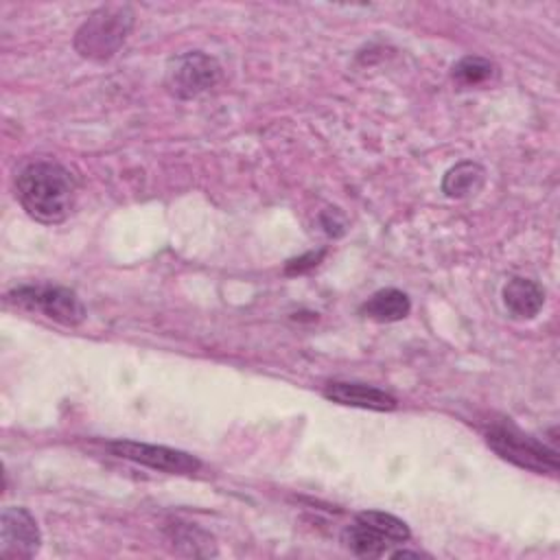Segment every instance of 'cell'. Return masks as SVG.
<instances>
[{
  "mask_svg": "<svg viewBox=\"0 0 560 560\" xmlns=\"http://www.w3.org/2000/svg\"><path fill=\"white\" fill-rule=\"evenodd\" d=\"M15 197L24 212L39 223H61L77 199L74 175L55 160H33L15 175Z\"/></svg>",
  "mask_w": 560,
  "mask_h": 560,
  "instance_id": "cell-1",
  "label": "cell"
},
{
  "mask_svg": "<svg viewBox=\"0 0 560 560\" xmlns=\"http://www.w3.org/2000/svg\"><path fill=\"white\" fill-rule=\"evenodd\" d=\"M133 24L136 13L129 4H103L81 22L72 46L83 59L107 61L122 48Z\"/></svg>",
  "mask_w": 560,
  "mask_h": 560,
  "instance_id": "cell-2",
  "label": "cell"
},
{
  "mask_svg": "<svg viewBox=\"0 0 560 560\" xmlns=\"http://www.w3.org/2000/svg\"><path fill=\"white\" fill-rule=\"evenodd\" d=\"M488 446L505 462L527 468L538 475L558 472V451L536 440L529 433H523L514 424H492L486 433Z\"/></svg>",
  "mask_w": 560,
  "mask_h": 560,
  "instance_id": "cell-3",
  "label": "cell"
},
{
  "mask_svg": "<svg viewBox=\"0 0 560 560\" xmlns=\"http://www.w3.org/2000/svg\"><path fill=\"white\" fill-rule=\"evenodd\" d=\"M221 79V66L201 50H188L168 59L164 70V88L179 101L197 98L210 92Z\"/></svg>",
  "mask_w": 560,
  "mask_h": 560,
  "instance_id": "cell-4",
  "label": "cell"
},
{
  "mask_svg": "<svg viewBox=\"0 0 560 560\" xmlns=\"http://www.w3.org/2000/svg\"><path fill=\"white\" fill-rule=\"evenodd\" d=\"M7 302L26 311H39L63 326H79L85 319V306L79 295L59 284H26L7 293Z\"/></svg>",
  "mask_w": 560,
  "mask_h": 560,
  "instance_id": "cell-5",
  "label": "cell"
},
{
  "mask_svg": "<svg viewBox=\"0 0 560 560\" xmlns=\"http://www.w3.org/2000/svg\"><path fill=\"white\" fill-rule=\"evenodd\" d=\"M112 455L120 459H129L142 466H149L160 472L168 475H192L201 468V462L192 457L186 451L160 446V444H144V442H133V440H114L107 444Z\"/></svg>",
  "mask_w": 560,
  "mask_h": 560,
  "instance_id": "cell-6",
  "label": "cell"
},
{
  "mask_svg": "<svg viewBox=\"0 0 560 560\" xmlns=\"http://www.w3.org/2000/svg\"><path fill=\"white\" fill-rule=\"evenodd\" d=\"M42 547V532L26 508L9 505L0 516V558L28 560Z\"/></svg>",
  "mask_w": 560,
  "mask_h": 560,
  "instance_id": "cell-7",
  "label": "cell"
},
{
  "mask_svg": "<svg viewBox=\"0 0 560 560\" xmlns=\"http://www.w3.org/2000/svg\"><path fill=\"white\" fill-rule=\"evenodd\" d=\"M324 398L346 405V407H361L372 411H394L398 407V400L374 385L368 383H350V381H332L324 387Z\"/></svg>",
  "mask_w": 560,
  "mask_h": 560,
  "instance_id": "cell-8",
  "label": "cell"
},
{
  "mask_svg": "<svg viewBox=\"0 0 560 560\" xmlns=\"http://www.w3.org/2000/svg\"><path fill=\"white\" fill-rule=\"evenodd\" d=\"M501 298L505 311L514 319H532L540 313L545 304V289L532 278L514 276L503 284Z\"/></svg>",
  "mask_w": 560,
  "mask_h": 560,
  "instance_id": "cell-9",
  "label": "cell"
},
{
  "mask_svg": "<svg viewBox=\"0 0 560 560\" xmlns=\"http://www.w3.org/2000/svg\"><path fill=\"white\" fill-rule=\"evenodd\" d=\"M164 536H166L168 545L173 547V551H177V553H184V556H214L217 553L214 538L208 532H203L201 527H197L195 523L173 521L164 527Z\"/></svg>",
  "mask_w": 560,
  "mask_h": 560,
  "instance_id": "cell-10",
  "label": "cell"
},
{
  "mask_svg": "<svg viewBox=\"0 0 560 560\" xmlns=\"http://www.w3.org/2000/svg\"><path fill=\"white\" fill-rule=\"evenodd\" d=\"M409 311H411V302H409L407 293H402L400 289H381V291L372 293L359 308V313L363 317L381 322V324L400 322L409 315Z\"/></svg>",
  "mask_w": 560,
  "mask_h": 560,
  "instance_id": "cell-11",
  "label": "cell"
},
{
  "mask_svg": "<svg viewBox=\"0 0 560 560\" xmlns=\"http://www.w3.org/2000/svg\"><path fill=\"white\" fill-rule=\"evenodd\" d=\"M486 184V168L472 160L457 162L442 177V192L448 199H466L477 195Z\"/></svg>",
  "mask_w": 560,
  "mask_h": 560,
  "instance_id": "cell-12",
  "label": "cell"
},
{
  "mask_svg": "<svg viewBox=\"0 0 560 560\" xmlns=\"http://www.w3.org/2000/svg\"><path fill=\"white\" fill-rule=\"evenodd\" d=\"M341 542L361 558H378L385 556L389 545H394L392 540H387L383 534H378L374 527L361 523L354 518L352 525H348L341 534Z\"/></svg>",
  "mask_w": 560,
  "mask_h": 560,
  "instance_id": "cell-13",
  "label": "cell"
},
{
  "mask_svg": "<svg viewBox=\"0 0 560 560\" xmlns=\"http://www.w3.org/2000/svg\"><path fill=\"white\" fill-rule=\"evenodd\" d=\"M494 74H497V66L490 59L477 57V55H466L453 66V79L466 88L481 85L490 81Z\"/></svg>",
  "mask_w": 560,
  "mask_h": 560,
  "instance_id": "cell-14",
  "label": "cell"
},
{
  "mask_svg": "<svg viewBox=\"0 0 560 560\" xmlns=\"http://www.w3.org/2000/svg\"><path fill=\"white\" fill-rule=\"evenodd\" d=\"M357 521L374 527L378 534H383L387 540L396 542H405L411 538V532L407 527V523L389 512H381V510H365L357 514Z\"/></svg>",
  "mask_w": 560,
  "mask_h": 560,
  "instance_id": "cell-15",
  "label": "cell"
},
{
  "mask_svg": "<svg viewBox=\"0 0 560 560\" xmlns=\"http://www.w3.org/2000/svg\"><path fill=\"white\" fill-rule=\"evenodd\" d=\"M324 249H319V252H308V254H304V256H298V258H293V260H289L287 262V273H304V271H308V269H313V267H317L319 265V260L324 258Z\"/></svg>",
  "mask_w": 560,
  "mask_h": 560,
  "instance_id": "cell-16",
  "label": "cell"
}]
</instances>
